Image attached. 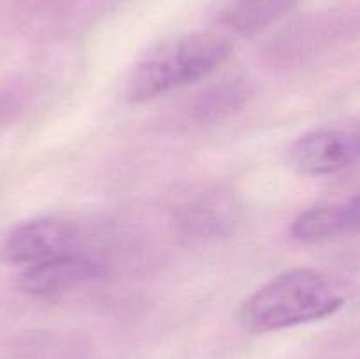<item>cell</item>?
<instances>
[{
    "mask_svg": "<svg viewBox=\"0 0 360 359\" xmlns=\"http://www.w3.org/2000/svg\"><path fill=\"white\" fill-rule=\"evenodd\" d=\"M343 298L323 273L294 267L280 273L243 301L239 320L250 333H271L326 319Z\"/></svg>",
    "mask_w": 360,
    "mask_h": 359,
    "instance_id": "1",
    "label": "cell"
},
{
    "mask_svg": "<svg viewBox=\"0 0 360 359\" xmlns=\"http://www.w3.org/2000/svg\"><path fill=\"white\" fill-rule=\"evenodd\" d=\"M232 44L214 34H188L162 42L132 70L127 97L146 102L202 80L231 56Z\"/></svg>",
    "mask_w": 360,
    "mask_h": 359,
    "instance_id": "2",
    "label": "cell"
},
{
    "mask_svg": "<svg viewBox=\"0 0 360 359\" xmlns=\"http://www.w3.org/2000/svg\"><path fill=\"white\" fill-rule=\"evenodd\" d=\"M77 227L62 217H41L20 224L2 245L4 259L20 266H34L53 257L74 252Z\"/></svg>",
    "mask_w": 360,
    "mask_h": 359,
    "instance_id": "3",
    "label": "cell"
},
{
    "mask_svg": "<svg viewBox=\"0 0 360 359\" xmlns=\"http://www.w3.org/2000/svg\"><path fill=\"white\" fill-rule=\"evenodd\" d=\"M359 137L348 130L320 129L304 134L290 150L292 162L309 176H329L350 168L359 157Z\"/></svg>",
    "mask_w": 360,
    "mask_h": 359,
    "instance_id": "4",
    "label": "cell"
},
{
    "mask_svg": "<svg viewBox=\"0 0 360 359\" xmlns=\"http://www.w3.org/2000/svg\"><path fill=\"white\" fill-rule=\"evenodd\" d=\"M102 275V264L79 252H69L25 267L18 278L21 291L34 296H53L94 282Z\"/></svg>",
    "mask_w": 360,
    "mask_h": 359,
    "instance_id": "5",
    "label": "cell"
},
{
    "mask_svg": "<svg viewBox=\"0 0 360 359\" xmlns=\"http://www.w3.org/2000/svg\"><path fill=\"white\" fill-rule=\"evenodd\" d=\"M359 225V197L340 204H320L304 210L294 218L290 236L301 243H319L345 232L355 231Z\"/></svg>",
    "mask_w": 360,
    "mask_h": 359,
    "instance_id": "6",
    "label": "cell"
},
{
    "mask_svg": "<svg viewBox=\"0 0 360 359\" xmlns=\"http://www.w3.org/2000/svg\"><path fill=\"white\" fill-rule=\"evenodd\" d=\"M236 220V208L229 197L211 194L183 208L181 222L188 234L197 238L225 234Z\"/></svg>",
    "mask_w": 360,
    "mask_h": 359,
    "instance_id": "7",
    "label": "cell"
},
{
    "mask_svg": "<svg viewBox=\"0 0 360 359\" xmlns=\"http://www.w3.org/2000/svg\"><path fill=\"white\" fill-rule=\"evenodd\" d=\"M294 0H236L220 14V23L238 35H253L280 20Z\"/></svg>",
    "mask_w": 360,
    "mask_h": 359,
    "instance_id": "8",
    "label": "cell"
},
{
    "mask_svg": "<svg viewBox=\"0 0 360 359\" xmlns=\"http://www.w3.org/2000/svg\"><path fill=\"white\" fill-rule=\"evenodd\" d=\"M246 90L239 84H224L214 90L207 92L200 97L195 106V115L202 122L218 120L225 115H231L236 109L241 108L246 99Z\"/></svg>",
    "mask_w": 360,
    "mask_h": 359,
    "instance_id": "9",
    "label": "cell"
}]
</instances>
